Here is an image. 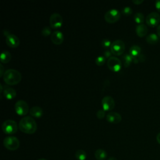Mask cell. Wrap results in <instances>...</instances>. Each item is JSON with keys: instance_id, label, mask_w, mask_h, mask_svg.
<instances>
[{"instance_id": "21", "label": "cell", "mask_w": 160, "mask_h": 160, "mask_svg": "<svg viewBox=\"0 0 160 160\" xmlns=\"http://www.w3.org/2000/svg\"><path fill=\"white\" fill-rule=\"evenodd\" d=\"M11 59V54L8 51H3L1 54V61L4 63L8 62Z\"/></svg>"}, {"instance_id": "2", "label": "cell", "mask_w": 160, "mask_h": 160, "mask_svg": "<svg viewBox=\"0 0 160 160\" xmlns=\"http://www.w3.org/2000/svg\"><path fill=\"white\" fill-rule=\"evenodd\" d=\"M4 81L8 85H14L21 80V72L14 69H8L4 71L2 76Z\"/></svg>"}, {"instance_id": "28", "label": "cell", "mask_w": 160, "mask_h": 160, "mask_svg": "<svg viewBox=\"0 0 160 160\" xmlns=\"http://www.w3.org/2000/svg\"><path fill=\"white\" fill-rule=\"evenodd\" d=\"M111 41L109 39H107V38H104L101 41V44H102V46L104 47V48H109V47H111Z\"/></svg>"}, {"instance_id": "14", "label": "cell", "mask_w": 160, "mask_h": 160, "mask_svg": "<svg viewBox=\"0 0 160 160\" xmlns=\"http://www.w3.org/2000/svg\"><path fill=\"white\" fill-rule=\"evenodd\" d=\"M106 119L108 122L117 124L121 122L122 117L119 113L115 111H111L107 114Z\"/></svg>"}, {"instance_id": "39", "label": "cell", "mask_w": 160, "mask_h": 160, "mask_svg": "<svg viewBox=\"0 0 160 160\" xmlns=\"http://www.w3.org/2000/svg\"><path fill=\"white\" fill-rule=\"evenodd\" d=\"M38 160H46V159H44V158H41V159H39Z\"/></svg>"}, {"instance_id": "27", "label": "cell", "mask_w": 160, "mask_h": 160, "mask_svg": "<svg viewBox=\"0 0 160 160\" xmlns=\"http://www.w3.org/2000/svg\"><path fill=\"white\" fill-rule=\"evenodd\" d=\"M122 12L124 14L126 15V16H129V15H130V14H132V8H131V7H129V6H125V7H124V8H122Z\"/></svg>"}, {"instance_id": "30", "label": "cell", "mask_w": 160, "mask_h": 160, "mask_svg": "<svg viewBox=\"0 0 160 160\" xmlns=\"http://www.w3.org/2000/svg\"><path fill=\"white\" fill-rule=\"evenodd\" d=\"M112 52L111 51V50L109 49H106L103 52V56H104L105 58H109L111 56H112Z\"/></svg>"}, {"instance_id": "9", "label": "cell", "mask_w": 160, "mask_h": 160, "mask_svg": "<svg viewBox=\"0 0 160 160\" xmlns=\"http://www.w3.org/2000/svg\"><path fill=\"white\" fill-rule=\"evenodd\" d=\"M62 18L59 13L53 12L49 18V24L52 28L58 29L62 24Z\"/></svg>"}, {"instance_id": "4", "label": "cell", "mask_w": 160, "mask_h": 160, "mask_svg": "<svg viewBox=\"0 0 160 160\" xmlns=\"http://www.w3.org/2000/svg\"><path fill=\"white\" fill-rule=\"evenodd\" d=\"M2 129L6 134H12L18 131L17 122L12 119L5 120L2 124Z\"/></svg>"}, {"instance_id": "37", "label": "cell", "mask_w": 160, "mask_h": 160, "mask_svg": "<svg viewBox=\"0 0 160 160\" xmlns=\"http://www.w3.org/2000/svg\"><path fill=\"white\" fill-rule=\"evenodd\" d=\"M157 34L159 37H160V24L157 28Z\"/></svg>"}, {"instance_id": "8", "label": "cell", "mask_w": 160, "mask_h": 160, "mask_svg": "<svg viewBox=\"0 0 160 160\" xmlns=\"http://www.w3.org/2000/svg\"><path fill=\"white\" fill-rule=\"evenodd\" d=\"M107 65L109 69L111 71L118 72L121 68L122 62L118 58L112 56L108 59Z\"/></svg>"}, {"instance_id": "25", "label": "cell", "mask_w": 160, "mask_h": 160, "mask_svg": "<svg viewBox=\"0 0 160 160\" xmlns=\"http://www.w3.org/2000/svg\"><path fill=\"white\" fill-rule=\"evenodd\" d=\"M106 58L104 56H99L95 59V63L98 66H102L104 64Z\"/></svg>"}, {"instance_id": "10", "label": "cell", "mask_w": 160, "mask_h": 160, "mask_svg": "<svg viewBox=\"0 0 160 160\" xmlns=\"http://www.w3.org/2000/svg\"><path fill=\"white\" fill-rule=\"evenodd\" d=\"M146 22L148 26L151 27H156L160 22V16L156 12H150L146 16Z\"/></svg>"}, {"instance_id": "1", "label": "cell", "mask_w": 160, "mask_h": 160, "mask_svg": "<svg viewBox=\"0 0 160 160\" xmlns=\"http://www.w3.org/2000/svg\"><path fill=\"white\" fill-rule=\"evenodd\" d=\"M19 129L26 134H33L37 129L36 121L30 116H25L19 122Z\"/></svg>"}, {"instance_id": "15", "label": "cell", "mask_w": 160, "mask_h": 160, "mask_svg": "<svg viewBox=\"0 0 160 160\" xmlns=\"http://www.w3.org/2000/svg\"><path fill=\"white\" fill-rule=\"evenodd\" d=\"M2 93L4 96L8 99H12L16 95V90L14 88L9 86H5L3 89Z\"/></svg>"}, {"instance_id": "32", "label": "cell", "mask_w": 160, "mask_h": 160, "mask_svg": "<svg viewBox=\"0 0 160 160\" xmlns=\"http://www.w3.org/2000/svg\"><path fill=\"white\" fill-rule=\"evenodd\" d=\"M138 58V60H139V61H144V60H145V57H144V54H141L138 57H137Z\"/></svg>"}, {"instance_id": "6", "label": "cell", "mask_w": 160, "mask_h": 160, "mask_svg": "<svg viewBox=\"0 0 160 160\" xmlns=\"http://www.w3.org/2000/svg\"><path fill=\"white\" fill-rule=\"evenodd\" d=\"M104 19L110 23H113L118 21L121 17V13L117 9L112 8L109 9L104 14Z\"/></svg>"}, {"instance_id": "24", "label": "cell", "mask_w": 160, "mask_h": 160, "mask_svg": "<svg viewBox=\"0 0 160 160\" xmlns=\"http://www.w3.org/2000/svg\"><path fill=\"white\" fill-rule=\"evenodd\" d=\"M134 21L139 24H142L144 21V14L141 12H136L134 15Z\"/></svg>"}, {"instance_id": "38", "label": "cell", "mask_w": 160, "mask_h": 160, "mask_svg": "<svg viewBox=\"0 0 160 160\" xmlns=\"http://www.w3.org/2000/svg\"><path fill=\"white\" fill-rule=\"evenodd\" d=\"M108 160H118L115 157H110Z\"/></svg>"}, {"instance_id": "3", "label": "cell", "mask_w": 160, "mask_h": 160, "mask_svg": "<svg viewBox=\"0 0 160 160\" xmlns=\"http://www.w3.org/2000/svg\"><path fill=\"white\" fill-rule=\"evenodd\" d=\"M3 145L7 149L14 151L19 148L20 142L16 137L13 136H9L4 139Z\"/></svg>"}, {"instance_id": "13", "label": "cell", "mask_w": 160, "mask_h": 160, "mask_svg": "<svg viewBox=\"0 0 160 160\" xmlns=\"http://www.w3.org/2000/svg\"><path fill=\"white\" fill-rule=\"evenodd\" d=\"M52 42L57 45L61 44L64 41V35L62 32L59 30H55L51 35Z\"/></svg>"}, {"instance_id": "23", "label": "cell", "mask_w": 160, "mask_h": 160, "mask_svg": "<svg viewBox=\"0 0 160 160\" xmlns=\"http://www.w3.org/2000/svg\"><path fill=\"white\" fill-rule=\"evenodd\" d=\"M86 153L82 149H78L75 152V158L78 160H85L86 159Z\"/></svg>"}, {"instance_id": "22", "label": "cell", "mask_w": 160, "mask_h": 160, "mask_svg": "<svg viewBox=\"0 0 160 160\" xmlns=\"http://www.w3.org/2000/svg\"><path fill=\"white\" fill-rule=\"evenodd\" d=\"M133 56L130 54H126L123 56L122 58L124 60V67H128L132 62H133Z\"/></svg>"}, {"instance_id": "7", "label": "cell", "mask_w": 160, "mask_h": 160, "mask_svg": "<svg viewBox=\"0 0 160 160\" xmlns=\"http://www.w3.org/2000/svg\"><path fill=\"white\" fill-rule=\"evenodd\" d=\"M14 109L16 113L20 116L26 115L29 111L28 103L22 99H19L16 101L14 104Z\"/></svg>"}, {"instance_id": "12", "label": "cell", "mask_w": 160, "mask_h": 160, "mask_svg": "<svg viewBox=\"0 0 160 160\" xmlns=\"http://www.w3.org/2000/svg\"><path fill=\"white\" fill-rule=\"evenodd\" d=\"M6 42L9 47L16 48L19 45L20 40L17 36L10 33L6 38Z\"/></svg>"}, {"instance_id": "5", "label": "cell", "mask_w": 160, "mask_h": 160, "mask_svg": "<svg viewBox=\"0 0 160 160\" xmlns=\"http://www.w3.org/2000/svg\"><path fill=\"white\" fill-rule=\"evenodd\" d=\"M125 49V44L121 39L114 40L111 45L110 50L112 53L114 55H121L122 54Z\"/></svg>"}, {"instance_id": "31", "label": "cell", "mask_w": 160, "mask_h": 160, "mask_svg": "<svg viewBox=\"0 0 160 160\" xmlns=\"http://www.w3.org/2000/svg\"><path fill=\"white\" fill-rule=\"evenodd\" d=\"M155 6L156 9L158 10L159 12H160V0H158L155 2Z\"/></svg>"}, {"instance_id": "33", "label": "cell", "mask_w": 160, "mask_h": 160, "mask_svg": "<svg viewBox=\"0 0 160 160\" xmlns=\"http://www.w3.org/2000/svg\"><path fill=\"white\" fill-rule=\"evenodd\" d=\"M133 3H134L135 4H137V5H139L140 4H141L142 2H143V0H132V1Z\"/></svg>"}, {"instance_id": "20", "label": "cell", "mask_w": 160, "mask_h": 160, "mask_svg": "<svg viewBox=\"0 0 160 160\" xmlns=\"http://www.w3.org/2000/svg\"><path fill=\"white\" fill-rule=\"evenodd\" d=\"M146 41L150 44H154L158 42L159 38L158 34L155 33H151L146 37Z\"/></svg>"}, {"instance_id": "11", "label": "cell", "mask_w": 160, "mask_h": 160, "mask_svg": "<svg viewBox=\"0 0 160 160\" xmlns=\"http://www.w3.org/2000/svg\"><path fill=\"white\" fill-rule=\"evenodd\" d=\"M102 109L104 111L112 110L115 106V101L114 99L110 96H105L102 98Z\"/></svg>"}, {"instance_id": "35", "label": "cell", "mask_w": 160, "mask_h": 160, "mask_svg": "<svg viewBox=\"0 0 160 160\" xmlns=\"http://www.w3.org/2000/svg\"><path fill=\"white\" fill-rule=\"evenodd\" d=\"M3 34H4V36H8V35L10 34V32H9V31L8 30H7V29H4V30H3Z\"/></svg>"}, {"instance_id": "19", "label": "cell", "mask_w": 160, "mask_h": 160, "mask_svg": "<svg viewBox=\"0 0 160 160\" xmlns=\"http://www.w3.org/2000/svg\"><path fill=\"white\" fill-rule=\"evenodd\" d=\"M141 49L138 45H132L129 48V54L133 57H138L141 54Z\"/></svg>"}, {"instance_id": "36", "label": "cell", "mask_w": 160, "mask_h": 160, "mask_svg": "<svg viewBox=\"0 0 160 160\" xmlns=\"http://www.w3.org/2000/svg\"><path fill=\"white\" fill-rule=\"evenodd\" d=\"M156 140H157L158 142L160 144V132L158 134V135L156 136Z\"/></svg>"}, {"instance_id": "29", "label": "cell", "mask_w": 160, "mask_h": 160, "mask_svg": "<svg viewBox=\"0 0 160 160\" xmlns=\"http://www.w3.org/2000/svg\"><path fill=\"white\" fill-rule=\"evenodd\" d=\"M96 116L98 118L102 119L105 116V111L103 109H99L96 112Z\"/></svg>"}, {"instance_id": "34", "label": "cell", "mask_w": 160, "mask_h": 160, "mask_svg": "<svg viewBox=\"0 0 160 160\" xmlns=\"http://www.w3.org/2000/svg\"><path fill=\"white\" fill-rule=\"evenodd\" d=\"M0 70H1V71H0V76H3V74H4V67L2 66V65L1 64H0Z\"/></svg>"}, {"instance_id": "16", "label": "cell", "mask_w": 160, "mask_h": 160, "mask_svg": "<svg viewBox=\"0 0 160 160\" xmlns=\"http://www.w3.org/2000/svg\"><path fill=\"white\" fill-rule=\"evenodd\" d=\"M29 114L32 116H34L36 118H39L42 116L43 110L39 106H34L30 108Z\"/></svg>"}, {"instance_id": "18", "label": "cell", "mask_w": 160, "mask_h": 160, "mask_svg": "<svg viewBox=\"0 0 160 160\" xmlns=\"http://www.w3.org/2000/svg\"><path fill=\"white\" fill-rule=\"evenodd\" d=\"M94 157L97 160H104L107 158V153L102 149H98L94 152Z\"/></svg>"}, {"instance_id": "26", "label": "cell", "mask_w": 160, "mask_h": 160, "mask_svg": "<svg viewBox=\"0 0 160 160\" xmlns=\"http://www.w3.org/2000/svg\"><path fill=\"white\" fill-rule=\"evenodd\" d=\"M41 33L44 36H48L52 34L51 28L49 26H44L41 31Z\"/></svg>"}, {"instance_id": "17", "label": "cell", "mask_w": 160, "mask_h": 160, "mask_svg": "<svg viewBox=\"0 0 160 160\" xmlns=\"http://www.w3.org/2000/svg\"><path fill=\"white\" fill-rule=\"evenodd\" d=\"M136 32L138 36L144 37L148 33V28L143 23L139 24L136 26Z\"/></svg>"}]
</instances>
